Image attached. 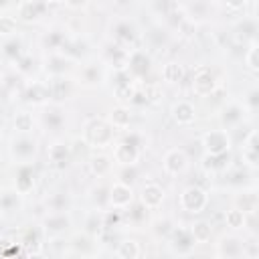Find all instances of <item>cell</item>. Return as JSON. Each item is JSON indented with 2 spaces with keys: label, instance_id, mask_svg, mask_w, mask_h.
I'll use <instances>...</instances> for the list:
<instances>
[{
  "label": "cell",
  "instance_id": "6da1fadb",
  "mask_svg": "<svg viewBox=\"0 0 259 259\" xmlns=\"http://www.w3.org/2000/svg\"><path fill=\"white\" fill-rule=\"evenodd\" d=\"M81 138L87 142V146L91 150L101 152L105 148H111L117 142V132L109 125V121L105 117L93 115V117H89V119L83 121Z\"/></svg>",
  "mask_w": 259,
  "mask_h": 259
},
{
  "label": "cell",
  "instance_id": "7a4b0ae2",
  "mask_svg": "<svg viewBox=\"0 0 259 259\" xmlns=\"http://www.w3.org/2000/svg\"><path fill=\"white\" fill-rule=\"evenodd\" d=\"M113 45L125 49L127 53L142 49V30L140 26L127 18V16H117L111 24H109V38Z\"/></svg>",
  "mask_w": 259,
  "mask_h": 259
},
{
  "label": "cell",
  "instance_id": "3957f363",
  "mask_svg": "<svg viewBox=\"0 0 259 259\" xmlns=\"http://www.w3.org/2000/svg\"><path fill=\"white\" fill-rule=\"evenodd\" d=\"M8 156L14 162V166L18 164H34L38 158V138L32 136H18L14 134L8 140Z\"/></svg>",
  "mask_w": 259,
  "mask_h": 259
},
{
  "label": "cell",
  "instance_id": "277c9868",
  "mask_svg": "<svg viewBox=\"0 0 259 259\" xmlns=\"http://www.w3.org/2000/svg\"><path fill=\"white\" fill-rule=\"evenodd\" d=\"M61 4L59 2H45V0H22V2L14 4V16L22 24H38L51 14L53 8H59Z\"/></svg>",
  "mask_w": 259,
  "mask_h": 259
},
{
  "label": "cell",
  "instance_id": "5b68a950",
  "mask_svg": "<svg viewBox=\"0 0 259 259\" xmlns=\"http://www.w3.org/2000/svg\"><path fill=\"white\" fill-rule=\"evenodd\" d=\"M208 202H210L208 190L202 188V186H198V184H188L178 194V206L186 214H192V217L202 214L208 208Z\"/></svg>",
  "mask_w": 259,
  "mask_h": 259
},
{
  "label": "cell",
  "instance_id": "8992f818",
  "mask_svg": "<svg viewBox=\"0 0 259 259\" xmlns=\"http://www.w3.org/2000/svg\"><path fill=\"white\" fill-rule=\"evenodd\" d=\"M214 257L217 259H251L249 243L245 237L237 233H225L214 243Z\"/></svg>",
  "mask_w": 259,
  "mask_h": 259
},
{
  "label": "cell",
  "instance_id": "52a82bcc",
  "mask_svg": "<svg viewBox=\"0 0 259 259\" xmlns=\"http://www.w3.org/2000/svg\"><path fill=\"white\" fill-rule=\"evenodd\" d=\"M73 225L75 221L71 212H45L40 219V231L49 241L69 235L73 231Z\"/></svg>",
  "mask_w": 259,
  "mask_h": 259
},
{
  "label": "cell",
  "instance_id": "ba28073f",
  "mask_svg": "<svg viewBox=\"0 0 259 259\" xmlns=\"http://www.w3.org/2000/svg\"><path fill=\"white\" fill-rule=\"evenodd\" d=\"M247 115H249V111L245 109L241 99H231V101L223 103L221 109H219L221 130H227L229 134H233L237 127H241L247 121Z\"/></svg>",
  "mask_w": 259,
  "mask_h": 259
},
{
  "label": "cell",
  "instance_id": "9c48e42d",
  "mask_svg": "<svg viewBox=\"0 0 259 259\" xmlns=\"http://www.w3.org/2000/svg\"><path fill=\"white\" fill-rule=\"evenodd\" d=\"M190 89L196 97H212L219 89V79L214 75V71L208 65H198L192 73V81H190Z\"/></svg>",
  "mask_w": 259,
  "mask_h": 259
},
{
  "label": "cell",
  "instance_id": "30bf717a",
  "mask_svg": "<svg viewBox=\"0 0 259 259\" xmlns=\"http://www.w3.org/2000/svg\"><path fill=\"white\" fill-rule=\"evenodd\" d=\"M140 83H136L127 71H113L111 73V93L117 101V105H132V99L138 93Z\"/></svg>",
  "mask_w": 259,
  "mask_h": 259
},
{
  "label": "cell",
  "instance_id": "8fae6325",
  "mask_svg": "<svg viewBox=\"0 0 259 259\" xmlns=\"http://www.w3.org/2000/svg\"><path fill=\"white\" fill-rule=\"evenodd\" d=\"M202 150L208 156H219V154H227L233 152V134H229L227 130L214 127V130H206L200 138Z\"/></svg>",
  "mask_w": 259,
  "mask_h": 259
},
{
  "label": "cell",
  "instance_id": "7c38bea8",
  "mask_svg": "<svg viewBox=\"0 0 259 259\" xmlns=\"http://www.w3.org/2000/svg\"><path fill=\"white\" fill-rule=\"evenodd\" d=\"M18 99L22 103H26V105H32V107H45V105H49L51 103V93H49L47 81H40V79H28V81H24Z\"/></svg>",
  "mask_w": 259,
  "mask_h": 259
},
{
  "label": "cell",
  "instance_id": "4fadbf2b",
  "mask_svg": "<svg viewBox=\"0 0 259 259\" xmlns=\"http://www.w3.org/2000/svg\"><path fill=\"white\" fill-rule=\"evenodd\" d=\"M166 241H168V249H170L176 257H190V255L194 253V249H196V243H194V239H192V235H190L188 225H186V227L174 225V229H172V233L168 235Z\"/></svg>",
  "mask_w": 259,
  "mask_h": 259
},
{
  "label": "cell",
  "instance_id": "5bb4252c",
  "mask_svg": "<svg viewBox=\"0 0 259 259\" xmlns=\"http://www.w3.org/2000/svg\"><path fill=\"white\" fill-rule=\"evenodd\" d=\"M107 81V69L101 65V61H89L85 65H81L79 75L75 79L77 85L85 87V89H97L103 87Z\"/></svg>",
  "mask_w": 259,
  "mask_h": 259
},
{
  "label": "cell",
  "instance_id": "9a60e30c",
  "mask_svg": "<svg viewBox=\"0 0 259 259\" xmlns=\"http://www.w3.org/2000/svg\"><path fill=\"white\" fill-rule=\"evenodd\" d=\"M142 154L144 150H140L136 144L127 142L125 138H119L113 146H111V160L117 168H123V166H138L140 160H142Z\"/></svg>",
  "mask_w": 259,
  "mask_h": 259
},
{
  "label": "cell",
  "instance_id": "2e32d148",
  "mask_svg": "<svg viewBox=\"0 0 259 259\" xmlns=\"http://www.w3.org/2000/svg\"><path fill=\"white\" fill-rule=\"evenodd\" d=\"M73 69H75V63L61 53H45L40 59V71L47 75V79L67 77L73 73Z\"/></svg>",
  "mask_w": 259,
  "mask_h": 259
},
{
  "label": "cell",
  "instance_id": "e0dca14e",
  "mask_svg": "<svg viewBox=\"0 0 259 259\" xmlns=\"http://www.w3.org/2000/svg\"><path fill=\"white\" fill-rule=\"evenodd\" d=\"M125 71L130 73V77L136 83H140V85L146 83V79H148V75L152 71V57H150V53L144 47L132 51L130 59H127V69Z\"/></svg>",
  "mask_w": 259,
  "mask_h": 259
},
{
  "label": "cell",
  "instance_id": "ac0fdd59",
  "mask_svg": "<svg viewBox=\"0 0 259 259\" xmlns=\"http://www.w3.org/2000/svg\"><path fill=\"white\" fill-rule=\"evenodd\" d=\"M47 162L57 172H63V170L71 168L73 156H71V150H69V142H65L61 138H55L47 146Z\"/></svg>",
  "mask_w": 259,
  "mask_h": 259
},
{
  "label": "cell",
  "instance_id": "d6986e66",
  "mask_svg": "<svg viewBox=\"0 0 259 259\" xmlns=\"http://www.w3.org/2000/svg\"><path fill=\"white\" fill-rule=\"evenodd\" d=\"M127 59H130V53L125 49L113 45L111 40L103 42L101 53H99V61L105 69H109L111 73L113 71H125L127 69Z\"/></svg>",
  "mask_w": 259,
  "mask_h": 259
},
{
  "label": "cell",
  "instance_id": "ffe728a7",
  "mask_svg": "<svg viewBox=\"0 0 259 259\" xmlns=\"http://www.w3.org/2000/svg\"><path fill=\"white\" fill-rule=\"evenodd\" d=\"M134 202H136L134 186L121 184V182H117V180L109 186V194H107V208H113V210H121V212H125Z\"/></svg>",
  "mask_w": 259,
  "mask_h": 259
},
{
  "label": "cell",
  "instance_id": "44dd1931",
  "mask_svg": "<svg viewBox=\"0 0 259 259\" xmlns=\"http://www.w3.org/2000/svg\"><path fill=\"white\" fill-rule=\"evenodd\" d=\"M178 4H180V12H182V16H184L190 24H194V26H198V24L206 22V20L210 18V14H212V8L217 6V4L206 2V0L178 2Z\"/></svg>",
  "mask_w": 259,
  "mask_h": 259
},
{
  "label": "cell",
  "instance_id": "7402d4cb",
  "mask_svg": "<svg viewBox=\"0 0 259 259\" xmlns=\"http://www.w3.org/2000/svg\"><path fill=\"white\" fill-rule=\"evenodd\" d=\"M47 85H49V93H51V103L53 105H63L75 93V79L71 75H67V77H51V79H47Z\"/></svg>",
  "mask_w": 259,
  "mask_h": 259
},
{
  "label": "cell",
  "instance_id": "603a6c76",
  "mask_svg": "<svg viewBox=\"0 0 259 259\" xmlns=\"http://www.w3.org/2000/svg\"><path fill=\"white\" fill-rule=\"evenodd\" d=\"M188 154L182 148H168L162 156V170L168 176H182L188 170Z\"/></svg>",
  "mask_w": 259,
  "mask_h": 259
},
{
  "label": "cell",
  "instance_id": "cb8c5ba5",
  "mask_svg": "<svg viewBox=\"0 0 259 259\" xmlns=\"http://www.w3.org/2000/svg\"><path fill=\"white\" fill-rule=\"evenodd\" d=\"M166 200V190L162 184L154 182V180H148L142 184L140 188V194H138V202L146 208V210H158Z\"/></svg>",
  "mask_w": 259,
  "mask_h": 259
},
{
  "label": "cell",
  "instance_id": "d4e9b609",
  "mask_svg": "<svg viewBox=\"0 0 259 259\" xmlns=\"http://www.w3.org/2000/svg\"><path fill=\"white\" fill-rule=\"evenodd\" d=\"M97 243H99V239L87 235L85 231H75V233L69 237L67 247H69V251H71L73 255H77V257H81V259H91V257L97 253Z\"/></svg>",
  "mask_w": 259,
  "mask_h": 259
},
{
  "label": "cell",
  "instance_id": "484cf974",
  "mask_svg": "<svg viewBox=\"0 0 259 259\" xmlns=\"http://www.w3.org/2000/svg\"><path fill=\"white\" fill-rule=\"evenodd\" d=\"M34 186H36V168H34V164H18V166H14L12 188L26 198L34 190Z\"/></svg>",
  "mask_w": 259,
  "mask_h": 259
},
{
  "label": "cell",
  "instance_id": "4316f807",
  "mask_svg": "<svg viewBox=\"0 0 259 259\" xmlns=\"http://www.w3.org/2000/svg\"><path fill=\"white\" fill-rule=\"evenodd\" d=\"M36 119H38V125L45 132H51V134H59L67 123V115L63 111V107L61 105H53V103L45 105Z\"/></svg>",
  "mask_w": 259,
  "mask_h": 259
},
{
  "label": "cell",
  "instance_id": "83f0119b",
  "mask_svg": "<svg viewBox=\"0 0 259 259\" xmlns=\"http://www.w3.org/2000/svg\"><path fill=\"white\" fill-rule=\"evenodd\" d=\"M241 162H243V168L255 172L259 168V136H257V130L253 127L249 132V136L241 142Z\"/></svg>",
  "mask_w": 259,
  "mask_h": 259
},
{
  "label": "cell",
  "instance_id": "f1b7e54d",
  "mask_svg": "<svg viewBox=\"0 0 259 259\" xmlns=\"http://www.w3.org/2000/svg\"><path fill=\"white\" fill-rule=\"evenodd\" d=\"M233 168V152L219 154V156H208L204 154L200 158V170L206 176H225Z\"/></svg>",
  "mask_w": 259,
  "mask_h": 259
},
{
  "label": "cell",
  "instance_id": "f546056e",
  "mask_svg": "<svg viewBox=\"0 0 259 259\" xmlns=\"http://www.w3.org/2000/svg\"><path fill=\"white\" fill-rule=\"evenodd\" d=\"M26 53V45L22 34H14L8 38H0V57L6 67H12L22 55Z\"/></svg>",
  "mask_w": 259,
  "mask_h": 259
},
{
  "label": "cell",
  "instance_id": "4dcf8cb0",
  "mask_svg": "<svg viewBox=\"0 0 259 259\" xmlns=\"http://www.w3.org/2000/svg\"><path fill=\"white\" fill-rule=\"evenodd\" d=\"M24 206V196L12 186H0V217H16Z\"/></svg>",
  "mask_w": 259,
  "mask_h": 259
},
{
  "label": "cell",
  "instance_id": "1f68e13d",
  "mask_svg": "<svg viewBox=\"0 0 259 259\" xmlns=\"http://www.w3.org/2000/svg\"><path fill=\"white\" fill-rule=\"evenodd\" d=\"M233 30H235V38H237L239 42L251 45V42H257L259 22H257V18H255V16L245 14V16H241V18H237V20H235Z\"/></svg>",
  "mask_w": 259,
  "mask_h": 259
},
{
  "label": "cell",
  "instance_id": "d6a6232c",
  "mask_svg": "<svg viewBox=\"0 0 259 259\" xmlns=\"http://www.w3.org/2000/svg\"><path fill=\"white\" fill-rule=\"evenodd\" d=\"M170 117H172V121H174L176 125L186 127V125H192V123L196 121L198 111H196V107H194L192 101H188V99H178V101H174L172 107H170Z\"/></svg>",
  "mask_w": 259,
  "mask_h": 259
},
{
  "label": "cell",
  "instance_id": "836d02e7",
  "mask_svg": "<svg viewBox=\"0 0 259 259\" xmlns=\"http://www.w3.org/2000/svg\"><path fill=\"white\" fill-rule=\"evenodd\" d=\"M59 53H61V55H65L67 59H71V61L77 65L79 61H83V59L91 53V47H89V42H87V38H85V36L69 34L67 42L63 45V49H61Z\"/></svg>",
  "mask_w": 259,
  "mask_h": 259
},
{
  "label": "cell",
  "instance_id": "e575fe53",
  "mask_svg": "<svg viewBox=\"0 0 259 259\" xmlns=\"http://www.w3.org/2000/svg\"><path fill=\"white\" fill-rule=\"evenodd\" d=\"M105 119L109 121V125H111L115 132H127L130 125H132V121H134V111H132V107H127V105H113V107L107 111Z\"/></svg>",
  "mask_w": 259,
  "mask_h": 259
},
{
  "label": "cell",
  "instance_id": "d590c367",
  "mask_svg": "<svg viewBox=\"0 0 259 259\" xmlns=\"http://www.w3.org/2000/svg\"><path fill=\"white\" fill-rule=\"evenodd\" d=\"M69 34L71 32L63 26H51L47 32H42V38H40V45H42L45 53H59L63 49V45L67 42Z\"/></svg>",
  "mask_w": 259,
  "mask_h": 259
},
{
  "label": "cell",
  "instance_id": "8d00e7d4",
  "mask_svg": "<svg viewBox=\"0 0 259 259\" xmlns=\"http://www.w3.org/2000/svg\"><path fill=\"white\" fill-rule=\"evenodd\" d=\"M42 239L45 235L40 231V225H28L26 229H22L18 241L24 253H36V251H42Z\"/></svg>",
  "mask_w": 259,
  "mask_h": 259
},
{
  "label": "cell",
  "instance_id": "74e56055",
  "mask_svg": "<svg viewBox=\"0 0 259 259\" xmlns=\"http://www.w3.org/2000/svg\"><path fill=\"white\" fill-rule=\"evenodd\" d=\"M36 125H38V119L30 109H18L12 117V130L18 136H32Z\"/></svg>",
  "mask_w": 259,
  "mask_h": 259
},
{
  "label": "cell",
  "instance_id": "f35d334b",
  "mask_svg": "<svg viewBox=\"0 0 259 259\" xmlns=\"http://www.w3.org/2000/svg\"><path fill=\"white\" fill-rule=\"evenodd\" d=\"M85 164H87L89 172H91L95 178H105V176H109L111 170H113V160H111V156L105 154V152H93Z\"/></svg>",
  "mask_w": 259,
  "mask_h": 259
},
{
  "label": "cell",
  "instance_id": "ab89813d",
  "mask_svg": "<svg viewBox=\"0 0 259 259\" xmlns=\"http://www.w3.org/2000/svg\"><path fill=\"white\" fill-rule=\"evenodd\" d=\"M45 208L47 212H71L73 208V198L65 190H55L49 192L45 198Z\"/></svg>",
  "mask_w": 259,
  "mask_h": 259
},
{
  "label": "cell",
  "instance_id": "60d3db41",
  "mask_svg": "<svg viewBox=\"0 0 259 259\" xmlns=\"http://www.w3.org/2000/svg\"><path fill=\"white\" fill-rule=\"evenodd\" d=\"M257 190H255V184H251L249 188H241L239 194L235 196V208L243 210L245 214H253L257 212Z\"/></svg>",
  "mask_w": 259,
  "mask_h": 259
},
{
  "label": "cell",
  "instance_id": "b9f144b4",
  "mask_svg": "<svg viewBox=\"0 0 259 259\" xmlns=\"http://www.w3.org/2000/svg\"><path fill=\"white\" fill-rule=\"evenodd\" d=\"M168 40H170V32H168V28L162 26L160 22L154 24L148 32L142 34V45H148L150 49H162V47L168 45Z\"/></svg>",
  "mask_w": 259,
  "mask_h": 259
},
{
  "label": "cell",
  "instance_id": "7bdbcfd3",
  "mask_svg": "<svg viewBox=\"0 0 259 259\" xmlns=\"http://www.w3.org/2000/svg\"><path fill=\"white\" fill-rule=\"evenodd\" d=\"M115 257L117 259H140L142 257V245L138 239L123 237L115 245Z\"/></svg>",
  "mask_w": 259,
  "mask_h": 259
},
{
  "label": "cell",
  "instance_id": "ee69618b",
  "mask_svg": "<svg viewBox=\"0 0 259 259\" xmlns=\"http://www.w3.org/2000/svg\"><path fill=\"white\" fill-rule=\"evenodd\" d=\"M160 79L166 85H178L184 79V67L180 61H166L160 69Z\"/></svg>",
  "mask_w": 259,
  "mask_h": 259
},
{
  "label": "cell",
  "instance_id": "f6af8a7d",
  "mask_svg": "<svg viewBox=\"0 0 259 259\" xmlns=\"http://www.w3.org/2000/svg\"><path fill=\"white\" fill-rule=\"evenodd\" d=\"M36 67H40V65H36V59H34V55H30L28 51L12 65V67H8V69H12L16 75H20L24 81H28V79H34L32 75H34V71H36Z\"/></svg>",
  "mask_w": 259,
  "mask_h": 259
},
{
  "label": "cell",
  "instance_id": "bcb514c9",
  "mask_svg": "<svg viewBox=\"0 0 259 259\" xmlns=\"http://www.w3.org/2000/svg\"><path fill=\"white\" fill-rule=\"evenodd\" d=\"M83 231L95 239H101V235L105 233L103 231V210H89L83 219Z\"/></svg>",
  "mask_w": 259,
  "mask_h": 259
},
{
  "label": "cell",
  "instance_id": "7dc6e473",
  "mask_svg": "<svg viewBox=\"0 0 259 259\" xmlns=\"http://www.w3.org/2000/svg\"><path fill=\"white\" fill-rule=\"evenodd\" d=\"M188 229H190V235H192V239H194L196 245H206V243H210V239H212V225H210L208 221L196 219V221H192V223L188 225Z\"/></svg>",
  "mask_w": 259,
  "mask_h": 259
},
{
  "label": "cell",
  "instance_id": "c3c4849f",
  "mask_svg": "<svg viewBox=\"0 0 259 259\" xmlns=\"http://www.w3.org/2000/svg\"><path fill=\"white\" fill-rule=\"evenodd\" d=\"M107 194H109V186L105 184H95L89 188L87 192V198H89V204L93 210H107Z\"/></svg>",
  "mask_w": 259,
  "mask_h": 259
},
{
  "label": "cell",
  "instance_id": "681fc988",
  "mask_svg": "<svg viewBox=\"0 0 259 259\" xmlns=\"http://www.w3.org/2000/svg\"><path fill=\"white\" fill-rule=\"evenodd\" d=\"M140 91L146 99V105H158L162 99H164V89H162V83L158 81H146L140 85Z\"/></svg>",
  "mask_w": 259,
  "mask_h": 259
},
{
  "label": "cell",
  "instance_id": "f907efd6",
  "mask_svg": "<svg viewBox=\"0 0 259 259\" xmlns=\"http://www.w3.org/2000/svg\"><path fill=\"white\" fill-rule=\"evenodd\" d=\"M69 150H71L73 162H87L89 156L93 154V150L87 146V142H85L81 136H77V138H73V140L69 142Z\"/></svg>",
  "mask_w": 259,
  "mask_h": 259
},
{
  "label": "cell",
  "instance_id": "816d5d0a",
  "mask_svg": "<svg viewBox=\"0 0 259 259\" xmlns=\"http://www.w3.org/2000/svg\"><path fill=\"white\" fill-rule=\"evenodd\" d=\"M18 20L14 14L10 12H0V38H8V36H14V34H20L18 30Z\"/></svg>",
  "mask_w": 259,
  "mask_h": 259
},
{
  "label": "cell",
  "instance_id": "f5cc1de1",
  "mask_svg": "<svg viewBox=\"0 0 259 259\" xmlns=\"http://www.w3.org/2000/svg\"><path fill=\"white\" fill-rule=\"evenodd\" d=\"M245 221H247V214H245L243 210H239V208H235V206H231L229 210H225V225H227L233 233L243 231V229H245Z\"/></svg>",
  "mask_w": 259,
  "mask_h": 259
},
{
  "label": "cell",
  "instance_id": "db71d44e",
  "mask_svg": "<svg viewBox=\"0 0 259 259\" xmlns=\"http://www.w3.org/2000/svg\"><path fill=\"white\" fill-rule=\"evenodd\" d=\"M174 225L176 223L170 217H160V219H154L150 223V229H152V233H154L156 239H168V235L172 233Z\"/></svg>",
  "mask_w": 259,
  "mask_h": 259
},
{
  "label": "cell",
  "instance_id": "11a10c76",
  "mask_svg": "<svg viewBox=\"0 0 259 259\" xmlns=\"http://www.w3.org/2000/svg\"><path fill=\"white\" fill-rule=\"evenodd\" d=\"M243 63H245V67H247L249 73H253V75L259 73V42L247 45L245 55H243Z\"/></svg>",
  "mask_w": 259,
  "mask_h": 259
},
{
  "label": "cell",
  "instance_id": "9f6ffc18",
  "mask_svg": "<svg viewBox=\"0 0 259 259\" xmlns=\"http://www.w3.org/2000/svg\"><path fill=\"white\" fill-rule=\"evenodd\" d=\"M22 253V245L16 239H0V259H16Z\"/></svg>",
  "mask_w": 259,
  "mask_h": 259
},
{
  "label": "cell",
  "instance_id": "6f0895ef",
  "mask_svg": "<svg viewBox=\"0 0 259 259\" xmlns=\"http://www.w3.org/2000/svg\"><path fill=\"white\" fill-rule=\"evenodd\" d=\"M121 223H123V212H121V210H113V208L103 210V231H105V233L113 231V229L119 227Z\"/></svg>",
  "mask_w": 259,
  "mask_h": 259
},
{
  "label": "cell",
  "instance_id": "680465c9",
  "mask_svg": "<svg viewBox=\"0 0 259 259\" xmlns=\"http://www.w3.org/2000/svg\"><path fill=\"white\" fill-rule=\"evenodd\" d=\"M146 217H148V210L138 200L123 212V221L127 219V223H146Z\"/></svg>",
  "mask_w": 259,
  "mask_h": 259
},
{
  "label": "cell",
  "instance_id": "91938a15",
  "mask_svg": "<svg viewBox=\"0 0 259 259\" xmlns=\"http://www.w3.org/2000/svg\"><path fill=\"white\" fill-rule=\"evenodd\" d=\"M138 176H140L138 166H123V168L117 170V182L127 184V186H134V182H136Z\"/></svg>",
  "mask_w": 259,
  "mask_h": 259
},
{
  "label": "cell",
  "instance_id": "94428289",
  "mask_svg": "<svg viewBox=\"0 0 259 259\" xmlns=\"http://www.w3.org/2000/svg\"><path fill=\"white\" fill-rule=\"evenodd\" d=\"M243 105H245V109L249 111V115L251 113H255L257 109H259V89L257 87H251L245 95H243Z\"/></svg>",
  "mask_w": 259,
  "mask_h": 259
},
{
  "label": "cell",
  "instance_id": "6125c7cd",
  "mask_svg": "<svg viewBox=\"0 0 259 259\" xmlns=\"http://www.w3.org/2000/svg\"><path fill=\"white\" fill-rule=\"evenodd\" d=\"M24 259H49V257H47L42 251H36V253H26Z\"/></svg>",
  "mask_w": 259,
  "mask_h": 259
},
{
  "label": "cell",
  "instance_id": "be15d7a7",
  "mask_svg": "<svg viewBox=\"0 0 259 259\" xmlns=\"http://www.w3.org/2000/svg\"><path fill=\"white\" fill-rule=\"evenodd\" d=\"M2 97H6V95H4V89H2V83H0V101H2Z\"/></svg>",
  "mask_w": 259,
  "mask_h": 259
},
{
  "label": "cell",
  "instance_id": "e7e4bbea",
  "mask_svg": "<svg viewBox=\"0 0 259 259\" xmlns=\"http://www.w3.org/2000/svg\"><path fill=\"white\" fill-rule=\"evenodd\" d=\"M2 65H4V61H2V57H0V75H2Z\"/></svg>",
  "mask_w": 259,
  "mask_h": 259
},
{
  "label": "cell",
  "instance_id": "03108f58",
  "mask_svg": "<svg viewBox=\"0 0 259 259\" xmlns=\"http://www.w3.org/2000/svg\"><path fill=\"white\" fill-rule=\"evenodd\" d=\"M0 142H2V132H0Z\"/></svg>",
  "mask_w": 259,
  "mask_h": 259
}]
</instances>
